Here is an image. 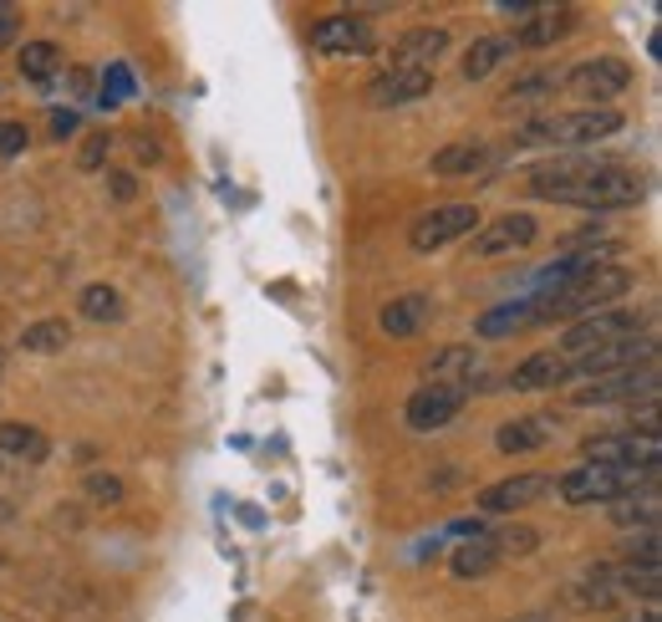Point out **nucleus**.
Here are the masks:
<instances>
[{"label":"nucleus","instance_id":"1","mask_svg":"<svg viewBox=\"0 0 662 622\" xmlns=\"http://www.w3.org/2000/svg\"><path fill=\"white\" fill-rule=\"evenodd\" d=\"M627 291H632V270L616 266V261L612 266L581 270L565 287L546 291V296H530L535 327H540V321H581V317H591V312H607V306H612L616 296H627Z\"/></svg>","mask_w":662,"mask_h":622},{"label":"nucleus","instance_id":"2","mask_svg":"<svg viewBox=\"0 0 662 622\" xmlns=\"http://www.w3.org/2000/svg\"><path fill=\"white\" fill-rule=\"evenodd\" d=\"M622 134V113L616 107H576V113H546V118H530L525 128H514V143L525 149H586L601 138Z\"/></svg>","mask_w":662,"mask_h":622},{"label":"nucleus","instance_id":"3","mask_svg":"<svg viewBox=\"0 0 662 622\" xmlns=\"http://www.w3.org/2000/svg\"><path fill=\"white\" fill-rule=\"evenodd\" d=\"M652 332V312H622V306H607V312H591V317L571 321V332L561 337V353L576 363V357H591L612 342H627V337Z\"/></svg>","mask_w":662,"mask_h":622},{"label":"nucleus","instance_id":"4","mask_svg":"<svg viewBox=\"0 0 662 622\" xmlns=\"http://www.w3.org/2000/svg\"><path fill=\"white\" fill-rule=\"evenodd\" d=\"M637 485H658V470H607V465H576L561 474L565 505H612Z\"/></svg>","mask_w":662,"mask_h":622},{"label":"nucleus","instance_id":"5","mask_svg":"<svg viewBox=\"0 0 662 622\" xmlns=\"http://www.w3.org/2000/svg\"><path fill=\"white\" fill-rule=\"evenodd\" d=\"M642 200V174H632L622 164L596 168L591 179H581L561 204H581V210H627V204Z\"/></svg>","mask_w":662,"mask_h":622},{"label":"nucleus","instance_id":"6","mask_svg":"<svg viewBox=\"0 0 662 622\" xmlns=\"http://www.w3.org/2000/svg\"><path fill=\"white\" fill-rule=\"evenodd\" d=\"M474 230H480V210L474 204H438V210H423L408 225V245L418 255H429V251H444L448 240L474 236Z\"/></svg>","mask_w":662,"mask_h":622},{"label":"nucleus","instance_id":"7","mask_svg":"<svg viewBox=\"0 0 662 622\" xmlns=\"http://www.w3.org/2000/svg\"><path fill=\"white\" fill-rule=\"evenodd\" d=\"M596 168H607V158H591V153H556V158H546V164L530 168V194L535 200H556L561 204L571 189L581 185V179H591Z\"/></svg>","mask_w":662,"mask_h":622},{"label":"nucleus","instance_id":"8","mask_svg":"<svg viewBox=\"0 0 662 622\" xmlns=\"http://www.w3.org/2000/svg\"><path fill=\"white\" fill-rule=\"evenodd\" d=\"M658 434L586 439V465H607V470H658Z\"/></svg>","mask_w":662,"mask_h":622},{"label":"nucleus","instance_id":"9","mask_svg":"<svg viewBox=\"0 0 662 622\" xmlns=\"http://www.w3.org/2000/svg\"><path fill=\"white\" fill-rule=\"evenodd\" d=\"M565 87L586 102H612L632 87V67L622 56H591V62H576V67H571Z\"/></svg>","mask_w":662,"mask_h":622},{"label":"nucleus","instance_id":"10","mask_svg":"<svg viewBox=\"0 0 662 622\" xmlns=\"http://www.w3.org/2000/svg\"><path fill=\"white\" fill-rule=\"evenodd\" d=\"M658 363V337L642 332V337H627V342H612L591 357H576L571 372H586V378H607V372H627V368H652Z\"/></svg>","mask_w":662,"mask_h":622},{"label":"nucleus","instance_id":"11","mask_svg":"<svg viewBox=\"0 0 662 622\" xmlns=\"http://www.w3.org/2000/svg\"><path fill=\"white\" fill-rule=\"evenodd\" d=\"M535 236H540V225H535V215H525V210H510V215H499V219H489V225H480V236H474L469 255H480V261H489V255L525 251V245H535Z\"/></svg>","mask_w":662,"mask_h":622},{"label":"nucleus","instance_id":"12","mask_svg":"<svg viewBox=\"0 0 662 622\" xmlns=\"http://www.w3.org/2000/svg\"><path fill=\"white\" fill-rule=\"evenodd\" d=\"M622 398H658V363L652 368H627V372H607L591 378L586 393H576V404H622Z\"/></svg>","mask_w":662,"mask_h":622},{"label":"nucleus","instance_id":"13","mask_svg":"<svg viewBox=\"0 0 662 622\" xmlns=\"http://www.w3.org/2000/svg\"><path fill=\"white\" fill-rule=\"evenodd\" d=\"M556 485L550 474L530 470V474H510V480H499V485L480 490V510L484 516H514V510H525V505H535L546 490Z\"/></svg>","mask_w":662,"mask_h":622},{"label":"nucleus","instance_id":"14","mask_svg":"<svg viewBox=\"0 0 662 622\" xmlns=\"http://www.w3.org/2000/svg\"><path fill=\"white\" fill-rule=\"evenodd\" d=\"M459 408H463V388L423 383L413 398H408V423H413L418 434H433V429H444Z\"/></svg>","mask_w":662,"mask_h":622},{"label":"nucleus","instance_id":"15","mask_svg":"<svg viewBox=\"0 0 662 622\" xmlns=\"http://www.w3.org/2000/svg\"><path fill=\"white\" fill-rule=\"evenodd\" d=\"M311 47L316 51H342V56H362V51H372L378 41H372V26H367L362 16H327L311 26Z\"/></svg>","mask_w":662,"mask_h":622},{"label":"nucleus","instance_id":"16","mask_svg":"<svg viewBox=\"0 0 662 622\" xmlns=\"http://www.w3.org/2000/svg\"><path fill=\"white\" fill-rule=\"evenodd\" d=\"M444 51H448V31H444V26H413V31H403L393 41V67L429 72Z\"/></svg>","mask_w":662,"mask_h":622},{"label":"nucleus","instance_id":"17","mask_svg":"<svg viewBox=\"0 0 662 622\" xmlns=\"http://www.w3.org/2000/svg\"><path fill=\"white\" fill-rule=\"evenodd\" d=\"M433 92V72H403V67H387L378 82L367 87V102L372 107H408V102L429 98Z\"/></svg>","mask_w":662,"mask_h":622},{"label":"nucleus","instance_id":"18","mask_svg":"<svg viewBox=\"0 0 662 622\" xmlns=\"http://www.w3.org/2000/svg\"><path fill=\"white\" fill-rule=\"evenodd\" d=\"M576 372H571V357L565 353H530L520 368L510 372V388H520V393H540V388H561L571 383Z\"/></svg>","mask_w":662,"mask_h":622},{"label":"nucleus","instance_id":"19","mask_svg":"<svg viewBox=\"0 0 662 622\" xmlns=\"http://www.w3.org/2000/svg\"><path fill=\"white\" fill-rule=\"evenodd\" d=\"M576 31V11H535V16H525V26L510 36L514 47H556V41H565V36Z\"/></svg>","mask_w":662,"mask_h":622},{"label":"nucleus","instance_id":"20","mask_svg":"<svg viewBox=\"0 0 662 622\" xmlns=\"http://www.w3.org/2000/svg\"><path fill=\"white\" fill-rule=\"evenodd\" d=\"M530 327H535V306H530V296H520V302H505V306H495V312H484V317L474 321V332H480L484 342H499V337L530 332Z\"/></svg>","mask_w":662,"mask_h":622},{"label":"nucleus","instance_id":"21","mask_svg":"<svg viewBox=\"0 0 662 622\" xmlns=\"http://www.w3.org/2000/svg\"><path fill=\"white\" fill-rule=\"evenodd\" d=\"M550 429L556 423L550 419H510V423H499V455H530V449H546L550 444Z\"/></svg>","mask_w":662,"mask_h":622},{"label":"nucleus","instance_id":"22","mask_svg":"<svg viewBox=\"0 0 662 622\" xmlns=\"http://www.w3.org/2000/svg\"><path fill=\"white\" fill-rule=\"evenodd\" d=\"M474 378H480V357L469 353V347H444V353H433V363H429V383L469 388Z\"/></svg>","mask_w":662,"mask_h":622},{"label":"nucleus","instance_id":"23","mask_svg":"<svg viewBox=\"0 0 662 622\" xmlns=\"http://www.w3.org/2000/svg\"><path fill=\"white\" fill-rule=\"evenodd\" d=\"M510 56H514L510 36H480L474 47L463 51V77H469V82H484V77H489L495 67H505Z\"/></svg>","mask_w":662,"mask_h":622},{"label":"nucleus","instance_id":"24","mask_svg":"<svg viewBox=\"0 0 662 622\" xmlns=\"http://www.w3.org/2000/svg\"><path fill=\"white\" fill-rule=\"evenodd\" d=\"M429 296L423 291H408V296H397V302L382 306V332L387 337H413L423 321H429Z\"/></svg>","mask_w":662,"mask_h":622},{"label":"nucleus","instance_id":"25","mask_svg":"<svg viewBox=\"0 0 662 622\" xmlns=\"http://www.w3.org/2000/svg\"><path fill=\"white\" fill-rule=\"evenodd\" d=\"M47 434L36 429V423H0V455L11 459H31V465H41L47 459Z\"/></svg>","mask_w":662,"mask_h":622},{"label":"nucleus","instance_id":"26","mask_svg":"<svg viewBox=\"0 0 662 622\" xmlns=\"http://www.w3.org/2000/svg\"><path fill=\"white\" fill-rule=\"evenodd\" d=\"M484 164H489V149H484V143H448V149L433 153V174H444V179L480 174Z\"/></svg>","mask_w":662,"mask_h":622},{"label":"nucleus","instance_id":"27","mask_svg":"<svg viewBox=\"0 0 662 622\" xmlns=\"http://www.w3.org/2000/svg\"><path fill=\"white\" fill-rule=\"evenodd\" d=\"M66 342H72V327H66L62 317H41L21 332V347H26V353H41V357L66 353Z\"/></svg>","mask_w":662,"mask_h":622},{"label":"nucleus","instance_id":"28","mask_svg":"<svg viewBox=\"0 0 662 622\" xmlns=\"http://www.w3.org/2000/svg\"><path fill=\"white\" fill-rule=\"evenodd\" d=\"M77 312H82L87 321H123V317H128V306H123V291L107 287V281L87 287L82 296H77Z\"/></svg>","mask_w":662,"mask_h":622},{"label":"nucleus","instance_id":"29","mask_svg":"<svg viewBox=\"0 0 662 622\" xmlns=\"http://www.w3.org/2000/svg\"><path fill=\"white\" fill-rule=\"evenodd\" d=\"M612 521L616 525H642V531H652V525H658V485H647L642 495L632 490V495L612 500Z\"/></svg>","mask_w":662,"mask_h":622},{"label":"nucleus","instance_id":"30","mask_svg":"<svg viewBox=\"0 0 662 622\" xmlns=\"http://www.w3.org/2000/svg\"><path fill=\"white\" fill-rule=\"evenodd\" d=\"M16 62H21V77H31V82H51V77L62 72V47H56V41H26Z\"/></svg>","mask_w":662,"mask_h":622},{"label":"nucleus","instance_id":"31","mask_svg":"<svg viewBox=\"0 0 662 622\" xmlns=\"http://www.w3.org/2000/svg\"><path fill=\"white\" fill-rule=\"evenodd\" d=\"M448 567H454V576H489L499 567V556L489 551V541L474 536V541H463L459 551L448 556Z\"/></svg>","mask_w":662,"mask_h":622},{"label":"nucleus","instance_id":"32","mask_svg":"<svg viewBox=\"0 0 662 622\" xmlns=\"http://www.w3.org/2000/svg\"><path fill=\"white\" fill-rule=\"evenodd\" d=\"M489 551L495 556H530L535 546H540V536L530 531V525H499V531H489Z\"/></svg>","mask_w":662,"mask_h":622},{"label":"nucleus","instance_id":"33","mask_svg":"<svg viewBox=\"0 0 662 622\" xmlns=\"http://www.w3.org/2000/svg\"><path fill=\"white\" fill-rule=\"evenodd\" d=\"M612 602H616V592L607 582V572H591L586 582L571 587V607H612Z\"/></svg>","mask_w":662,"mask_h":622},{"label":"nucleus","instance_id":"34","mask_svg":"<svg viewBox=\"0 0 662 622\" xmlns=\"http://www.w3.org/2000/svg\"><path fill=\"white\" fill-rule=\"evenodd\" d=\"M87 495H92V500H102V505H113V500H123V480H117V474H107V470H92V474H87Z\"/></svg>","mask_w":662,"mask_h":622},{"label":"nucleus","instance_id":"35","mask_svg":"<svg viewBox=\"0 0 662 622\" xmlns=\"http://www.w3.org/2000/svg\"><path fill=\"white\" fill-rule=\"evenodd\" d=\"M26 143H31V134H26V123H0V153H5V158H16V153H26Z\"/></svg>","mask_w":662,"mask_h":622},{"label":"nucleus","instance_id":"36","mask_svg":"<svg viewBox=\"0 0 662 622\" xmlns=\"http://www.w3.org/2000/svg\"><path fill=\"white\" fill-rule=\"evenodd\" d=\"M128 92H132V77H128L123 67H113L107 77H102V107H113V102H117V98H128Z\"/></svg>","mask_w":662,"mask_h":622},{"label":"nucleus","instance_id":"37","mask_svg":"<svg viewBox=\"0 0 662 622\" xmlns=\"http://www.w3.org/2000/svg\"><path fill=\"white\" fill-rule=\"evenodd\" d=\"M107 149H113V138H107V134H92L82 143V158H77V164H82V168H102V164H107Z\"/></svg>","mask_w":662,"mask_h":622},{"label":"nucleus","instance_id":"38","mask_svg":"<svg viewBox=\"0 0 662 622\" xmlns=\"http://www.w3.org/2000/svg\"><path fill=\"white\" fill-rule=\"evenodd\" d=\"M107 189H113V200L128 204L132 194H138V185H132V174H107Z\"/></svg>","mask_w":662,"mask_h":622},{"label":"nucleus","instance_id":"39","mask_svg":"<svg viewBox=\"0 0 662 622\" xmlns=\"http://www.w3.org/2000/svg\"><path fill=\"white\" fill-rule=\"evenodd\" d=\"M11 36H16V11H11V5H0V47H5Z\"/></svg>","mask_w":662,"mask_h":622},{"label":"nucleus","instance_id":"40","mask_svg":"<svg viewBox=\"0 0 662 622\" xmlns=\"http://www.w3.org/2000/svg\"><path fill=\"white\" fill-rule=\"evenodd\" d=\"M51 128H56V138H66L72 128H77V113H56V118H51Z\"/></svg>","mask_w":662,"mask_h":622},{"label":"nucleus","instance_id":"41","mask_svg":"<svg viewBox=\"0 0 662 622\" xmlns=\"http://www.w3.org/2000/svg\"><path fill=\"white\" fill-rule=\"evenodd\" d=\"M0 372H5V357H0Z\"/></svg>","mask_w":662,"mask_h":622}]
</instances>
